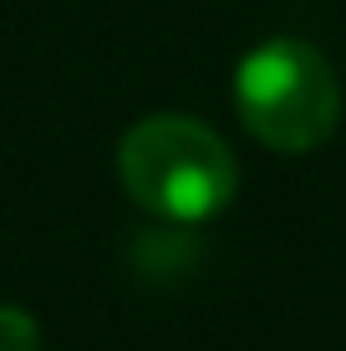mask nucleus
Masks as SVG:
<instances>
[{
    "mask_svg": "<svg viewBox=\"0 0 346 351\" xmlns=\"http://www.w3.org/2000/svg\"><path fill=\"white\" fill-rule=\"evenodd\" d=\"M117 178L138 209L169 224L214 219L240 189V163L209 123L184 112L143 117L117 143Z\"/></svg>",
    "mask_w": 346,
    "mask_h": 351,
    "instance_id": "obj_1",
    "label": "nucleus"
},
{
    "mask_svg": "<svg viewBox=\"0 0 346 351\" xmlns=\"http://www.w3.org/2000/svg\"><path fill=\"white\" fill-rule=\"evenodd\" d=\"M234 112L275 153H311L341 123V82L301 36H270L234 66Z\"/></svg>",
    "mask_w": 346,
    "mask_h": 351,
    "instance_id": "obj_2",
    "label": "nucleus"
},
{
    "mask_svg": "<svg viewBox=\"0 0 346 351\" xmlns=\"http://www.w3.org/2000/svg\"><path fill=\"white\" fill-rule=\"evenodd\" d=\"M0 351H41V326L31 311L0 306Z\"/></svg>",
    "mask_w": 346,
    "mask_h": 351,
    "instance_id": "obj_3",
    "label": "nucleus"
}]
</instances>
